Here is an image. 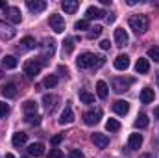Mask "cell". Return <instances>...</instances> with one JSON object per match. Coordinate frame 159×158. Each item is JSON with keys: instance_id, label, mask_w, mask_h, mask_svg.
<instances>
[{"instance_id": "2", "label": "cell", "mask_w": 159, "mask_h": 158, "mask_svg": "<svg viewBox=\"0 0 159 158\" xmlns=\"http://www.w3.org/2000/svg\"><path fill=\"white\" fill-rule=\"evenodd\" d=\"M43 65H44V60H43V58H32V60H28V62L24 63V75H26V78L28 80L35 78L41 73Z\"/></svg>"}, {"instance_id": "19", "label": "cell", "mask_w": 159, "mask_h": 158, "mask_svg": "<svg viewBox=\"0 0 159 158\" xmlns=\"http://www.w3.org/2000/svg\"><path fill=\"white\" fill-rule=\"evenodd\" d=\"M0 93H2L6 99H13V97H17V86H15V84H6V86H2Z\"/></svg>"}, {"instance_id": "15", "label": "cell", "mask_w": 159, "mask_h": 158, "mask_svg": "<svg viewBox=\"0 0 159 158\" xmlns=\"http://www.w3.org/2000/svg\"><path fill=\"white\" fill-rule=\"evenodd\" d=\"M129 67V58L126 56V54H119L117 58H115V69H119V71H126Z\"/></svg>"}, {"instance_id": "3", "label": "cell", "mask_w": 159, "mask_h": 158, "mask_svg": "<svg viewBox=\"0 0 159 158\" xmlns=\"http://www.w3.org/2000/svg\"><path fill=\"white\" fill-rule=\"evenodd\" d=\"M128 24H129V28L139 36V34H144L146 30H148V17L146 15H133V17H129V21H128Z\"/></svg>"}, {"instance_id": "49", "label": "cell", "mask_w": 159, "mask_h": 158, "mask_svg": "<svg viewBox=\"0 0 159 158\" xmlns=\"http://www.w3.org/2000/svg\"><path fill=\"white\" fill-rule=\"evenodd\" d=\"M157 80H159V77H157Z\"/></svg>"}, {"instance_id": "11", "label": "cell", "mask_w": 159, "mask_h": 158, "mask_svg": "<svg viewBox=\"0 0 159 158\" xmlns=\"http://www.w3.org/2000/svg\"><path fill=\"white\" fill-rule=\"evenodd\" d=\"M74 121V112H72V108L70 106H65V110L61 112V116H59V125H70Z\"/></svg>"}, {"instance_id": "46", "label": "cell", "mask_w": 159, "mask_h": 158, "mask_svg": "<svg viewBox=\"0 0 159 158\" xmlns=\"http://www.w3.org/2000/svg\"><path fill=\"white\" fill-rule=\"evenodd\" d=\"M154 116H156V117H159V108H156V112H154Z\"/></svg>"}, {"instance_id": "26", "label": "cell", "mask_w": 159, "mask_h": 158, "mask_svg": "<svg viewBox=\"0 0 159 158\" xmlns=\"http://www.w3.org/2000/svg\"><path fill=\"white\" fill-rule=\"evenodd\" d=\"M22 110H24V116H34V114H37V102L26 101V102L22 104Z\"/></svg>"}, {"instance_id": "4", "label": "cell", "mask_w": 159, "mask_h": 158, "mask_svg": "<svg viewBox=\"0 0 159 158\" xmlns=\"http://www.w3.org/2000/svg\"><path fill=\"white\" fill-rule=\"evenodd\" d=\"M4 17H6L9 22H13V24H19V22L22 21V13H20V9L15 7V6H7V7L4 9Z\"/></svg>"}, {"instance_id": "48", "label": "cell", "mask_w": 159, "mask_h": 158, "mask_svg": "<svg viewBox=\"0 0 159 158\" xmlns=\"http://www.w3.org/2000/svg\"><path fill=\"white\" fill-rule=\"evenodd\" d=\"M2 75H4V73H2V69H0V78H2Z\"/></svg>"}, {"instance_id": "38", "label": "cell", "mask_w": 159, "mask_h": 158, "mask_svg": "<svg viewBox=\"0 0 159 158\" xmlns=\"http://www.w3.org/2000/svg\"><path fill=\"white\" fill-rule=\"evenodd\" d=\"M7 114H9V106H7L6 102H2V101H0V119L6 117Z\"/></svg>"}, {"instance_id": "36", "label": "cell", "mask_w": 159, "mask_h": 158, "mask_svg": "<svg viewBox=\"0 0 159 158\" xmlns=\"http://www.w3.org/2000/svg\"><path fill=\"white\" fill-rule=\"evenodd\" d=\"M74 28H76V30H89V21H87V19H81V21H76Z\"/></svg>"}, {"instance_id": "29", "label": "cell", "mask_w": 159, "mask_h": 158, "mask_svg": "<svg viewBox=\"0 0 159 158\" xmlns=\"http://www.w3.org/2000/svg\"><path fill=\"white\" fill-rule=\"evenodd\" d=\"M150 125V119H148V116H144V114H141L139 117L135 119V128H146Z\"/></svg>"}, {"instance_id": "5", "label": "cell", "mask_w": 159, "mask_h": 158, "mask_svg": "<svg viewBox=\"0 0 159 158\" xmlns=\"http://www.w3.org/2000/svg\"><path fill=\"white\" fill-rule=\"evenodd\" d=\"M48 24H50V28H52L56 34H61V32H65V19H63L61 15H57V13H52V15H50V19H48Z\"/></svg>"}, {"instance_id": "7", "label": "cell", "mask_w": 159, "mask_h": 158, "mask_svg": "<svg viewBox=\"0 0 159 158\" xmlns=\"http://www.w3.org/2000/svg\"><path fill=\"white\" fill-rule=\"evenodd\" d=\"M57 102H59V99H57L56 95H43V104H44V108H46V112H48V114L56 112Z\"/></svg>"}, {"instance_id": "30", "label": "cell", "mask_w": 159, "mask_h": 158, "mask_svg": "<svg viewBox=\"0 0 159 158\" xmlns=\"http://www.w3.org/2000/svg\"><path fill=\"white\" fill-rule=\"evenodd\" d=\"M43 86L48 87V89H50V87H56V86H57V77H56V75H48L46 78L43 80Z\"/></svg>"}, {"instance_id": "43", "label": "cell", "mask_w": 159, "mask_h": 158, "mask_svg": "<svg viewBox=\"0 0 159 158\" xmlns=\"http://www.w3.org/2000/svg\"><path fill=\"white\" fill-rule=\"evenodd\" d=\"M57 71H59L63 77H67V75H69V71H67V67H65V65H59V67H57Z\"/></svg>"}, {"instance_id": "47", "label": "cell", "mask_w": 159, "mask_h": 158, "mask_svg": "<svg viewBox=\"0 0 159 158\" xmlns=\"http://www.w3.org/2000/svg\"><path fill=\"white\" fill-rule=\"evenodd\" d=\"M6 158H15L13 155H6Z\"/></svg>"}, {"instance_id": "21", "label": "cell", "mask_w": 159, "mask_h": 158, "mask_svg": "<svg viewBox=\"0 0 159 158\" xmlns=\"http://www.w3.org/2000/svg\"><path fill=\"white\" fill-rule=\"evenodd\" d=\"M154 89L152 87H144L143 91H141V102L143 104H150V102H154Z\"/></svg>"}, {"instance_id": "45", "label": "cell", "mask_w": 159, "mask_h": 158, "mask_svg": "<svg viewBox=\"0 0 159 158\" xmlns=\"http://www.w3.org/2000/svg\"><path fill=\"white\" fill-rule=\"evenodd\" d=\"M115 21V15H107V22H113Z\"/></svg>"}, {"instance_id": "35", "label": "cell", "mask_w": 159, "mask_h": 158, "mask_svg": "<svg viewBox=\"0 0 159 158\" xmlns=\"http://www.w3.org/2000/svg\"><path fill=\"white\" fill-rule=\"evenodd\" d=\"M148 58L159 63V47H152V48H148Z\"/></svg>"}, {"instance_id": "28", "label": "cell", "mask_w": 159, "mask_h": 158, "mask_svg": "<svg viewBox=\"0 0 159 158\" xmlns=\"http://www.w3.org/2000/svg\"><path fill=\"white\" fill-rule=\"evenodd\" d=\"M80 101L81 102H85V104H93L94 102V95H91L89 91H85V89H80Z\"/></svg>"}, {"instance_id": "31", "label": "cell", "mask_w": 159, "mask_h": 158, "mask_svg": "<svg viewBox=\"0 0 159 158\" xmlns=\"http://www.w3.org/2000/svg\"><path fill=\"white\" fill-rule=\"evenodd\" d=\"M74 43H76L74 37H67V39L63 41V50H65L67 54H70V52L74 50Z\"/></svg>"}, {"instance_id": "41", "label": "cell", "mask_w": 159, "mask_h": 158, "mask_svg": "<svg viewBox=\"0 0 159 158\" xmlns=\"http://www.w3.org/2000/svg\"><path fill=\"white\" fill-rule=\"evenodd\" d=\"M63 138H65V134H56V136L52 138V145H57V143H61V141H63Z\"/></svg>"}, {"instance_id": "39", "label": "cell", "mask_w": 159, "mask_h": 158, "mask_svg": "<svg viewBox=\"0 0 159 158\" xmlns=\"http://www.w3.org/2000/svg\"><path fill=\"white\" fill-rule=\"evenodd\" d=\"M48 158H65V156H63L61 149H50V153H48Z\"/></svg>"}, {"instance_id": "14", "label": "cell", "mask_w": 159, "mask_h": 158, "mask_svg": "<svg viewBox=\"0 0 159 158\" xmlns=\"http://www.w3.org/2000/svg\"><path fill=\"white\" fill-rule=\"evenodd\" d=\"M113 112L119 114V116H126L129 112V102H126V101H115L113 102Z\"/></svg>"}, {"instance_id": "18", "label": "cell", "mask_w": 159, "mask_h": 158, "mask_svg": "<svg viewBox=\"0 0 159 158\" xmlns=\"http://www.w3.org/2000/svg\"><path fill=\"white\" fill-rule=\"evenodd\" d=\"M37 47V43L35 39L32 37V36H26L24 39H20V45H19V50H34Z\"/></svg>"}, {"instance_id": "32", "label": "cell", "mask_w": 159, "mask_h": 158, "mask_svg": "<svg viewBox=\"0 0 159 158\" xmlns=\"http://www.w3.org/2000/svg\"><path fill=\"white\" fill-rule=\"evenodd\" d=\"M106 128L109 130V132H117L120 128V123L117 119H107V123H106Z\"/></svg>"}, {"instance_id": "16", "label": "cell", "mask_w": 159, "mask_h": 158, "mask_svg": "<svg viewBox=\"0 0 159 158\" xmlns=\"http://www.w3.org/2000/svg\"><path fill=\"white\" fill-rule=\"evenodd\" d=\"M135 71H137L139 75H146V73L150 71V62H148L146 58H139L137 63H135Z\"/></svg>"}, {"instance_id": "25", "label": "cell", "mask_w": 159, "mask_h": 158, "mask_svg": "<svg viewBox=\"0 0 159 158\" xmlns=\"http://www.w3.org/2000/svg\"><path fill=\"white\" fill-rule=\"evenodd\" d=\"M54 52H56V43L52 39H46L44 45H43V60H44L46 56H52Z\"/></svg>"}, {"instance_id": "1", "label": "cell", "mask_w": 159, "mask_h": 158, "mask_svg": "<svg viewBox=\"0 0 159 158\" xmlns=\"http://www.w3.org/2000/svg\"><path fill=\"white\" fill-rule=\"evenodd\" d=\"M106 63V58L104 56H94V54H91V52H83V54H80V58L76 60V65H78L80 69H89V67H102Z\"/></svg>"}, {"instance_id": "24", "label": "cell", "mask_w": 159, "mask_h": 158, "mask_svg": "<svg viewBox=\"0 0 159 158\" xmlns=\"http://www.w3.org/2000/svg\"><path fill=\"white\" fill-rule=\"evenodd\" d=\"M78 6H80L78 0H65V2H61V7H63L65 13H74L78 9Z\"/></svg>"}, {"instance_id": "40", "label": "cell", "mask_w": 159, "mask_h": 158, "mask_svg": "<svg viewBox=\"0 0 159 158\" xmlns=\"http://www.w3.org/2000/svg\"><path fill=\"white\" fill-rule=\"evenodd\" d=\"M69 158H85V156H83V153H81L80 149H70V153H69Z\"/></svg>"}, {"instance_id": "37", "label": "cell", "mask_w": 159, "mask_h": 158, "mask_svg": "<svg viewBox=\"0 0 159 158\" xmlns=\"http://www.w3.org/2000/svg\"><path fill=\"white\" fill-rule=\"evenodd\" d=\"M102 34V26H94V28H91V32L87 34V37L89 39H94V37H98Z\"/></svg>"}, {"instance_id": "44", "label": "cell", "mask_w": 159, "mask_h": 158, "mask_svg": "<svg viewBox=\"0 0 159 158\" xmlns=\"http://www.w3.org/2000/svg\"><path fill=\"white\" fill-rule=\"evenodd\" d=\"M139 158H154V155L152 153H144V155H141Z\"/></svg>"}, {"instance_id": "17", "label": "cell", "mask_w": 159, "mask_h": 158, "mask_svg": "<svg viewBox=\"0 0 159 158\" xmlns=\"http://www.w3.org/2000/svg\"><path fill=\"white\" fill-rule=\"evenodd\" d=\"M26 141H28V134L26 132H15L13 138H11V143L15 147H22V145H26Z\"/></svg>"}, {"instance_id": "34", "label": "cell", "mask_w": 159, "mask_h": 158, "mask_svg": "<svg viewBox=\"0 0 159 158\" xmlns=\"http://www.w3.org/2000/svg\"><path fill=\"white\" fill-rule=\"evenodd\" d=\"M24 121L28 125H39L41 123V116L39 114H34V116H24Z\"/></svg>"}, {"instance_id": "42", "label": "cell", "mask_w": 159, "mask_h": 158, "mask_svg": "<svg viewBox=\"0 0 159 158\" xmlns=\"http://www.w3.org/2000/svg\"><path fill=\"white\" fill-rule=\"evenodd\" d=\"M109 47H111V43H109L107 39H104L102 43H100V48H102V50H109Z\"/></svg>"}, {"instance_id": "27", "label": "cell", "mask_w": 159, "mask_h": 158, "mask_svg": "<svg viewBox=\"0 0 159 158\" xmlns=\"http://www.w3.org/2000/svg\"><path fill=\"white\" fill-rule=\"evenodd\" d=\"M2 65H4L6 69H15V67L19 65V62H17V58H15V56H4Z\"/></svg>"}, {"instance_id": "6", "label": "cell", "mask_w": 159, "mask_h": 158, "mask_svg": "<svg viewBox=\"0 0 159 158\" xmlns=\"http://www.w3.org/2000/svg\"><path fill=\"white\" fill-rule=\"evenodd\" d=\"M133 78H113V91L115 93H124L128 91V87L133 84Z\"/></svg>"}, {"instance_id": "22", "label": "cell", "mask_w": 159, "mask_h": 158, "mask_svg": "<svg viewBox=\"0 0 159 158\" xmlns=\"http://www.w3.org/2000/svg\"><path fill=\"white\" fill-rule=\"evenodd\" d=\"M96 93H98L100 99H107V95H109V87H107V84H106L104 80H98V82H96Z\"/></svg>"}, {"instance_id": "10", "label": "cell", "mask_w": 159, "mask_h": 158, "mask_svg": "<svg viewBox=\"0 0 159 158\" xmlns=\"http://www.w3.org/2000/svg\"><path fill=\"white\" fill-rule=\"evenodd\" d=\"M26 6H28V9L34 11V13H41V11L46 9V2H44V0H28Z\"/></svg>"}, {"instance_id": "9", "label": "cell", "mask_w": 159, "mask_h": 158, "mask_svg": "<svg viewBox=\"0 0 159 158\" xmlns=\"http://www.w3.org/2000/svg\"><path fill=\"white\" fill-rule=\"evenodd\" d=\"M91 141H93L98 149H106V147L109 145V138H107L106 134H100V132L93 134V136H91Z\"/></svg>"}, {"instance_id": "13", "label": "cell", "mask_w": 159, "mask_h": 158, "mask_svg": "<svg viewBox=\"0 0 159 158\" xmlns=\"http://www.w3.org/2000/svg\"><path fill=\"white\" fill-rule=\"evenodd\" d=\"M141 145H143V136L141 134H129V140H128V147L131 149V151H137V149H141Z\"/></svg>"}, {"instance_id": "12", "label": "cell", "mask_w": 159, "mask_h": 158, "mask_svg": "<svg viewBox=\"0 0 159 158\" xmlns=\"http://www.w3.org/2000/svg\"><path fill=\"white\" fill-rule=\"evenodd\" d=\"M106 15V11H102L100 7H96V6H91V7H87V11H85V17H87V21H93V19H102Z\"/></svg>"}, {"instance_id": "20", "label": "cell", "mask_w": 159, "mask_h": 158, "mask_svg": "<svg viewBox=\"0 0 159 158\" xmlns=\"http://www.w3.org/2000/svg\"><path fill=\"white\" fill-rule=\"evenodd\" d=\"M115 43H117L119 47L128 45V34H126L124 28H117V30H115Z\"/></svg>"}, {"instance_id": "23", "label": "cell", "mask_w": 159, "mask_h": 158, "mask_svg": "<svg viewBox=\"0 0 159 158\" xmlns=\"http://www.w3.org/2000/svg\"><path fill=\"white\" fill-rule=\"evenodd\" d=\"M28 155L30 156H43L44 155V145L43 143H32L28 147Z\"/></svg>"}, {"instance_id": "33", "label": "cell", "mask_w": 159, "mask_h": 158, "mask_svg": "<svg viewBox=\"0 0 159 158\" xmlns=\"http://www.w3.org/2000/svg\"><path fill=\"white\" fill-rule=\"evenodd\" d=\"M0 37L2 39H11V37H15V30L13 28H2L0 30Z\"/></svg>"}, {"instance_id": "8", "label": "cell", "mask_w": 159, "mask_h": 158, "mask_svg": "<svg viewBox=\"0 0 159 158\" xmlns=\"http://www.w3.org/2000/svg\"><path fill=\"white\" fill-rule=\"evenodd\" d=\"M102 117V112L100 110H91V112H85L83 114V121H85V125H89V126H93V125H96L98 121Z\"/></svg>"}]
</instances>
